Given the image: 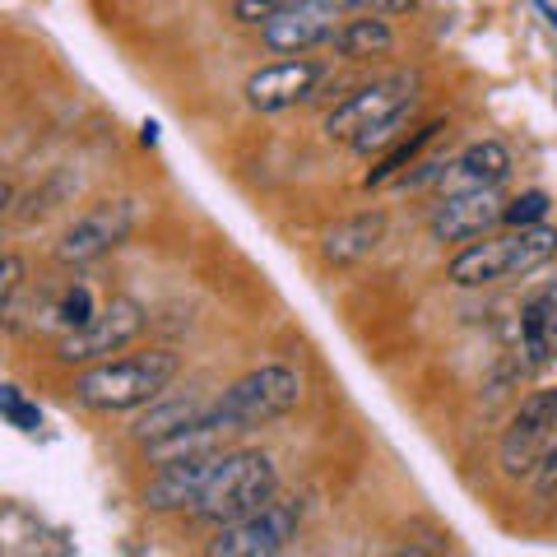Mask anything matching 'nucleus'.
Instances as JSON below:
<instances>
[{"label":"nucleus","mask_w":557,"mask_h":557,"mask_svg":"<svg viewBox=\"0 0 557 557\" xmlns=\"http://www.w3.org/2000/svg\"><path fill=\"white\" fill-rule=\"evenodd\" d=\"M413 89H418L413 75H391V79L368 84V89L344 98L339 108L325 116V135L354 145L358 153L386 149L391 139L399 135V126L409 121V112H413V98H418Z\"/></svg>","instance_id":"1"},{"label":"nucleus","mask_w":557,"mask_h":557,"mask_svg":"<svg viewBox=\"0 0 557 557\" xmlns=\"http://www.w3.org/2000/svg\"><path fill=\"white\" fill-rule=\"evenodd\" d=\"M177 368L182 362H177V354H168V348H149V354L102 362V368L75 376V399L84 409H98V413L153 405V399L177 381Z\"/></svg>","instance_id":"2"},{"label":"nucleus","mask_w":557,"mask_h":557,"mask_svg":"<svg viewBox=\"0 0 557 557\" xmlns=\"http://www.w3.org/2000/svg\"><path fill=\"white\" fill-rule=\"evenodd\" d=\"M557 256V228L534 223V228H511L507 237H487L465 247L450 260V284L460 288H487V284H507V278H525L539 265H548Z\"/></svg>","instance_id":"3"},{"label":"nucleus","mask_w":557,"mask_h":557,"mask_svg":"<svg viewBox=\"0 0 557 557\" xmlns=\"http://www.w3.org/2000/svg\"><path fill=\"white\" fill-rule=\"evenodd\" d=\"M270 497H278V474L274 460L260 456V450H223L214 465V479H209L205 497L196 502V520L209 525H233V520L260 511Z\"/></svg>","instance_id":"4"},{"label":"nucleus","mask_w":557,"mask_h":557,"mask_svg":"<svg viewBox=\"0 0 557 557\" xmlns=\"http://www.w3.org/2000/svg\"><path fill=\"white\" fill-rule=\"evenodd\" d=\"M298 399H302V376L284 368V362H265V368L247 372L223 395L209 399V418L223 432H251L260 423H274V418L293 413Z\"/></svg>","instance_id":"5"},{"label":"nucleus","mask_w":557,"mask_h":557,"mask_svg":"<svg viewBox=\"0 0 557 557\" xmlns=\"http://www.w3.org/2000/svg\"><path fill=\"white\" fill-rule=\"evenodd\" d=\"M302 530V502L298 497H270L260 511L219 525V539H209V557H274L284 553Z\"/></svg>","instance_id":"6"},{"label":"nucleus","mask_w":557,"mask_h":557,"mask_svg":"<svg viewBox=\"0 0 557 557\" xmlns=\"http://www.w3.org/2000/svg\"><path fill=\"white\" fill-rule=\"evenodd\" d=\"M139 330H145V307L131 302V298H112V302H102L94 311L89 325L61 335L57 358L70 362V368H75V362H102V358L121 354V348H126Z\"/></svg>","instance_id":"7"},{"label":"nucleus","mask_w":557,"mask_h":557,"mask_svg":"<svg viewBox=\"0 0 557 557\" xmlns=\"http://www.w3.org/2000/svg\"><path fill=\"white\" fill-rule=\"evenodd\" d=\"M131 228H135V205L131 200H102L65 228V237L57 242V260L61 265H89V260H102L131 237Z\"/></svg>","instance_id":"8"},{"label":"nucleus","mask_w":557,"mask_h":557,"mask_svg":"<svg viewBox=\"0 0 557 557\" xmlns=\"http://www.w3.org/2000/svg\"><path fill=\"white\" fill-rule=\"evenodd\" d=\"M553 432H557V391H534L511 418V428L502 432V469L511 479H530L544 446L553 442Z\"/></svg>","instance_id":"9"},{"label":"nucleus","mask_w":557,"mask_h":557,"mask_svg":"<svg viewBox=\"0 0 557 557\" xmlns=\"http://www.w3.org/2000/svg\"><path fill=\"white\" fill-rule=\"evenodd\" d=\"M325 79V65L321 61H274L265 70H256V75L247 79V102L256 112H288L298 108V102H307L311 94H317V84Z\"/></svg>","instance_id":"10"},{"label":"nucleus","mask_w":557,"mask_h":557,"mask_svg":"<svg viewBox=\"0 0 557 557\" xmlns=\"http://www.w3.org/2000/svg\"><path fill=\"white\" fill-rule=\"evenodd\" d=\"M502 214H507V205L497 200V186H469V190L442 196V205L432 209V219H428V228L442 242H469V237H483L493 223H502Z\"/></svg>","instance_id":"11"},{"label":"nucleus","mask_w":557,"mask_h":557,"mask_svg":"<svg viewBox=\"0 0 557 557\" xmlns=\"http://www.w3.org/2000/svg\"><path fill=\"white\" fill-rule=\"evenodd\" d=\"M344 10L330 5V0H307L298 10H284L278 20L260 24V38L270 51H284V57H298L307 47H330V38L339 33Z\"/></svg>","instance_id":"12"},{"label":"nucleus","mask_w":557,"mask_h":557,"mask_svg":"<svg viewBox=\"0 0 557 557\" xmlns=\"http://www.w3.org/2000/svg\"><path fill=\"white\" fill-rule=\"evenodd\" d=\"M219 456H223V450H214V456H200V460L163 465L159 479L145 487V507L149 511H196V502L205 497L209 479H214Z\"/></svg>","instance_id":"13"},{"label":"nucleus","mask_w":557,"mask_h":557,"mask_svg":"<svg viewBox=\"0 0 557 557\" xmlns=\"http://www.w3.org/2000/svg\"><path fill=\"white\" fill-rule=\"evenodd\" d=\"M381 242H386V214L381 209H362V214L335 223V228L325 233L321 242V256L325 265H358V260H368Z\"/></svg>","instance_id":"14"},{"label":"nucleus","mask_w":557,"mask_h":557,"mask_svg":"<svg viewBox=\"0 0 557 557\" xmlns=\"http://www.w3.org/2000/svg\"><path fill=\"white\" fill-rule=\"evenodd\" d=\"M520 348H525L530 368H548L557 358V284L534 288L520 307Z\"/></svg>","instance_id":"15"},{"label":"nucleus","mask_w":557,"mask_h":557,"mask_svg":"<svg viewBox=\"0 0 557 557\" xmlns=\"http://www.w3.org/2000/svg\"><path fill=\"white\" fill-rule=\"evenodd\" d=\"M223 437H233V432H223L214 418H209V409L196 418V423H186L177 432H168V437L159 442H145V460L149 465H182V460H200V456H214V450H223Z\"/></svg>","instance_id":"16"},{"label":"nucleus","mask_w":557,"mask_h":557,"mask_svg":"<svg viewBox=\"0 0 557 557\" xmlns=\"http://www.w3.org/2000/svg\"><path fill=\"white\" fill-rule=\"evenodd\" d=\"M511 177V153L497 139L469 145L456 163H450V190H469V186H502Z\"/></svg>","instance_id":"17"},{"label":"nucleus","mask_w":557,"mask_h":557,"mask_svg":"<svg viewBox=\"0 0 557 557\" xmlns=\"http://www.w3.org/2000/svg\"><path fill=\"white\" fill-rule=\"evenodd\" d=\"M330 47H335V57H344V61H372L395 47V33L386 20H376V14H354V20L339 24Z\"/></svg>","instance_id":"18"},{"label":"nucleus","mask_w":557,"mask_h":557,"mask_svg":"<svg viewBox=\"0 0 557 557\" xmlns=\"http://www.w3.org/2000/svg\"><path fill=\"white\" fill-rule=\"evenodd\" d=\"M205 409H209V399H200V395H177V399H168V405H153L145 418H139V423H135V437H139V442H159V437H168V432L196 423Z\"/></svg>","instance_id":"19"},{"label":"nucleus","mask_w":557,"mask_h":557,"mask_svg":"<svg viewBox=\"0 0 557 557\" xmlns=\"http://www.w3.org/2000/svg\"><path fill=\"white\" fill-rule=\"evenodd\" d=\"M94 298H89V288H70L65 293V298L57 302V307H51V317H57L61 321V330H65V335H70V330H79V325H89L94 321Z\"/></svg>","instance_id":"20"},{"label":"nucleus","mask_w":557,"mask_h":557,"mask_svg":"<svg viewBox=\"0 0 557 557\" xmlns=\"http://www.w3.org/2000/svg\"><path fill=\"white\" fill-rule=\"evenodd\" d=\"M0 413H5V423L20 428V432H38V428H42L38 405H28L20 386H5V391H0Z\"/></svg>","instance_id":"21"},{"label":"nucleus","mask_w":557,"mask_h":557,"mask_svg":"<svg viewBox=\"0 0 557 557\" xmlns=\"http://www.w3.org/2000/svg\"><path fill=\"white\" fill-rule=\"evenodd\" d=\"M437 131H442V126H423V131H418L413 139H405V145H399L395 153H386V163H381V168L372 172V177H368V186H381V182H391V177H395V172H399V168H405V163H413V153H418V149H423V145H428V139H432V135H437Z\"/></svg>","instance_id":"22"},{"label":"nucleus","mask_w":557,"mask_h":557,"mask_svg":"<svg viewBox=\"0 0 557 557\" xmlns=\"http://www.w3.org/2000/svg\"><path fill=\"white\" fill-rule=\"evenodd\" d=\"M544 214H548V196L544 190H525V196H516L507 205L502 223H511V228H534V223H544Z\"/></svg>","instance_id":"23"},{"label":"nucleus","mask_w":557,"mask_h":557,"mask_svg":"<svg viewBox=\"0 0 557 557\" xmlns=\"http://www.w3.org/2000/svg\"><path fill=\"white\" fill-rule=\"evenodd\" d=\"M298 5H307V0H237L233 14H237L242 24H270L284 10H298Z\"/></svg>","instance_id":"24"},{"label":"nucleus","mask_w":557,"mask_h":557,"mask_svg":"<svg viewBox=\"0 0 557 557\" xmlns=\"http://www.w3.org/2000/svg\"><path fill=\"white\" fill-rule=\"evenodd\" d=\"M344 14H376V20H395V14H409L418 0H330Z\"/></svg>","instance_id":"25"},{"label":"nucleus","mask_w":557,"mask_h":557,"mask_svg":"<svg viewBox=\"0 0 557 557\" xmlns=\"http://www.w3.org/2000/svg\"><path fill=\"white\" fill-rule=\"evenodd\" d=\"M20 288H24V260L20 256H5V278H0V311H5V321H14Z\"/></svg>","instance_id":"26"},{"label":"nucleus","mask_w":557,"mask_h":557,"mask_svg":"<svg viewBox=\"0 0 557 557\" xmlns=\"http://www.w3.org/2000/svg\"><path fill=\"white\" fill-rule=\"evenodd\" d=\"M534 487H539V493H544V497H553L557 493V432H553V442L544 446V456H539V465H534Z\"/></svg>","instance_id":"27"}]
</instances>
